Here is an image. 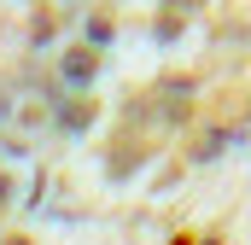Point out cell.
<instances>
[{
	"instance_id": "6da1fadb",
	"label": "cell",
	"mask_w": 251,
	"mask_h": 245,
	"mask_svg": "<svg viewBox=\"0 0 251 245\" xmlns=\"http://www.w3.org/2000/svg\"><path fill=\"white\" fill-rule=\"evenodd\" d=\"M88 70H94V53H70L64 59V76L70 82H88Z\"/></svg>"
}]
</instances>
